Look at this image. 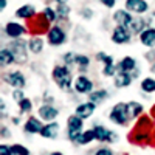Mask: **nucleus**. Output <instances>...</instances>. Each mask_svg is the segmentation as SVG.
Segmentation results:
<instances>
[{
    "instance_id": "nucleus-1",
    "label": "nucleus",
    "mask_w": 155,
    "mask_h": 155,
    "mask_svg": "<svg viewBox=\"0 0 155 155\" xmlns=\"http://www.w3.org/2000/svg\"><path fill=\"white\" fill-rule=\"evenodd\" d=\"M53 81L62 88L70 90L71 87V73L67 65H56L53 68Z\"/></svg>"
},
{
    "instance_id": "nucleus-2",
    "label": "nucleus",
    "mask_w": 155,
    "mask_h": 155,
    "mask_svg": "<svg viewBox=\"0 0 155 155\" xmlns=\"http://www.w3.org/2000/svg\"><path fill=\"white\" fill-rule=\"evenodd\" d=\"M8 48L11 50V53L14 54L16 62H19V64L27 62V59H28V54H27V44H25L22 39H14V41L8 45Z\"/></svg>"
},
{
    "instance_id": "nucleus-3",
    "label": "nucleus",
    "mask_w": 155,
    "mask_h": 155,
    "mask_svg": "<svg viewBox=\"0 0 155 155\" xmlns=\"http://www.w3.org/2000/svg\"><path fill=\"white\" fill-rule=\"evenodd\" d=\"M110 120L116 124H121L124 126L129 120V113H127V104H124V102H118L116 106H113L112 112H110Z\"/></svg>"
},
{
    "instance_id": "nucleus-4",
    "label": "nucleus",
    "mask_w": 155,
    "mask_h": 155,
    "mask_svg": "<svg viewBox=\"0 0 155 155\" xmlns=\"http://www.w3.org/2000/svg\"><path fill=\"white\" fill-rule=\"evenodd\" d=\"M82 118L81 116H78V115H73L68 118V138L71 141H78V138L81 137L82 134Z\"/></svg>"
},
{
    "instance_id": "nucleus-5",
    "label": "nucleus",
    "mask_w": 155,
    "mask_h": 155,
    "mask_svg": "<svg viewBox=\"0 0 155 155\" xmlns=\"http://www.w3.org/2000/svg\"><path fill=\"white\" fill-rule=\"evenodd\" d=\"M47 37H48L50 45H54V47H59V45H62L64 42L67 41V34L61 27H53L48 31Z\"/></svg>"
},
{
    "instance_id": "nucleus-6",
    "label": "nucleus",
    "mask_w": 155,
    "mask_h": 155,
    "mask_svg": "<svg viewBox=\"0 0 155 155\" xmlns=\"http://www.w3.org/2000/svg\"><path fill=\"white\" fill-rule=\"evenodd\" d=\"M130 34L132 33L129 31L127 27H121V25H118V27L113 30V33H112V42L118 44V45L127 44L129 41H130Z\"/></svg>"
},
{
    "instance_id": "nucleus-7",
    "label": "nucleus",
    "mask_w": 155,
    "mask_h": 155,
    "mask_svg": "<svg viewBox=\"0 0 155 155\" xmlns=\"http://www.w3.org/2000/svg\"><path fill=\"white\" fill-rule=\"evenodd\" d=\"M3 81L6 84H9L11 87H16V88H23L25 87V76L20 71H9L3 76Z\"/></svg>"
},
{
    "instance_id": "nucleus-8",
    "label": "nucleus",
    "mask_w": 155,
    "mask_h": 155,
    "mask_svg": "<svg viewBox=\"0 0 155 155\" xmlns=\"http://www.w3.org/2000/svg\"><path fill=\"white\" fill-rule=\"evenodd\" d=\"M74 90L78 93H92V90H93V82L88 79L87 76L81 74V76H78L76 78V81H74Z\"/></svg>"
},
{
    "instance_id": "nucleus-9",
    "label": "nucleus",
    "mask_w": 155,
    "mask_h": 155,
    "mask_svg": "<svg viewBox=\"0 0 155 155\" xmlns=\"http://www.w3.org/2000/svg\"><path fill=\"white\" fill-rule=\"evenodd\" d=\"M126 9L135 14H143L149 9V5L146 0H126Z\"/></svg>"
},
{
    "instance_id": "nucleus-10",
    "label": "nucleus",
    "mask_w": 155,
    "mask_h": 155,
    "mask_svg": "<svg viewBox=\"0 0 155 155\" xmlns=\"http://www.w3.org/2000/svg\"><path fill=\"white\" fill-rule=\"evenodd\" d=\"M25 31H27L25 27L22 23H19V22H8L5 25V34L8 37H11V39H19Z\"/></svg>"
},
{
    "instance_id": "nucleus-11",
    "label": "nucleus",
    "mask_w": 155,
    "mask_h": 155,
    "mask_svg": "<svg viewBox=\"0 0 155 155\" xmlns=\"http://www.w3.org/2000/svg\"><path fill=\"white\" fill-rule=\"evenodd\" d=\"M113 20L118 25H121V27H129L130 22L134 20V17L130 16V12L127 9H118L113 12Z\"/></svg>"
},
{
    "instance_id": "nucleus-12",
    "label": "nucleus",
    "mask_w": 155,
    "mask_h": 155,
    "mask_svg": "<svg viewBox=\"0 0 155 155\" xmlns=\"http://www.w3.org/2000/svg\"><path fill=\"white\" fill-rule=\"evenodd\" d=\"M95 109H96V104H95V102H92V101H88V102H84V104H79V106H78L74 115L81 116V118L84 120V118L92 116V113L95 112Z\"/></svg>"
},
{
    "instance_id": "nucleus-13",
    "label": "nucleus",
    "mask_w": 155,
    "mask_h": 155,
    "mask_svg": "<svg viewBox=\"0 0 155 155\" xmlns=\"http://www.w3.org/2000/svg\"><path fill=\"white\" fill-rule=\"evenodd\" d=\"M93 130H95V137L98 141H115L116 140V135L102 126H95Z\"/></svg>"
},
{
    "instance_id": "nucleus-14",
    "label": "nucleus",
    "mask_w": 155,
    "mask_h": 155,
    "mask_svg": "<svg viewBox=\"0 0 155 155\" xmlns=\"http://www.w3.org/2000/svg\"><path fill=\"white\" fill-rule=\"evenodd\" d=\"M134 79V76H130V73H127V71H118L115 74V85L118 87V88H124V87H129L130 85Z\"/></svg>"
},
{
    "instance_id": "nucleus-15",
    "label": "nucleus",
    "mask_w": 155,
    "mask_h": 155,
    "mask_svg": "<svg viewBox=\"0 0 155 155\" xmlns=\"http://www.w3.org/2000/svg\"><path fill=\"white\" fill-rule=\"evenodd\" d=\"M58 109H54L53 106H50V104H45L42 106L41 109H39V116H41L42 120L45 121H51V120H54L56 116H58Z\"/></svg>"
},
{
    "instance_id": "nucleus-16",
    "label": "nucleus",
    "mask_w": 155,
    "mask_h": 155,
    "mask_svg": "<svg viewBox=\"0 0 155 155\" xmlns=\"http://www.w3.org/2000/svg\"><path fill=\"white\" fill-rule=\"evenodd\" d=\"M140 42L146 45V47H152L155 45V30L152 28H146L140 33Z\"/></svg>"
},
{
    "instance_id": "nucleus-17",
    "label": "nucleus",
    "mask_w": 155,
    "mask_h": 155,
    "mask_svg": "<svg viewBox=\"0 0 155 155\" xmlns=\"http://www.w3.org/2000/svg\"><path fill=\"white\" fill-rule=\"evenodd\" d=\"M16 17L17 19H33L36 17V9L33 5H23L16 9Z\"/></svg>"
},
{
    "instance_id": "nucleus-18",
    "label": "nucleus",
    "mask_w": 155,
    "mask_h": 155,
    "mask_svg": "<svg viewBox=\"0 0 155 155\" xmlns=\"http://www.w3.org/2000/svg\"><path fill=\"white\" fill-rule=\"evenodd\" d=\"M137 70V61L130 56H126L118 65V71H127V73H134Z\"/></svg>"
},
{
    "instance_id": "nucleus-19",
    "label": "nucleus",
    "mask_w": 155,
    "mask_h": 155,
    "mask_svg": "<svg viewBox=\"0 0 155 155\" xmlns=\"http://www.w3.org/2000/svg\"><path fill=\"white\" fill-rule=\"evenodd\" d=\"M42 129H44V126L41 124V121L37 118H33V116L28 118L27 124H25V132H28V134H41Z\"/></svg>"
},
{
    "instance_id": "nucleus-20",
    "label": "nucleus",
    "mask_w": 155,
    "mask_h": 155,
    "mask_svg": "<svg viewBox=\"0 0 155 155\" xmlns=\"http://www.w3.org/2000/svg\"><path fill=\"white\" fill-rule=\"evenodd\" d=\"M14 62H16V58L11 53V50L8 47L2 48V51H0V64H2V67L11 65V64H14Z\"/></svg>"
},
{
    "instance_id": "nucleus-21",
    "label": "nucleus",
    "mask_w": 155,
    "mask_h": 155,
    "mask_svg": "<svg viewBox=\"0 0 155 155\" xmlns=\"http://www.w3.org/2000/svg\"><path fill=\"white\" fill-rule=\"evenodd\" d=\"M58 132H59V126H58L56 123H50V124L44 126L41 135H42L44 138H50V140H51V138H56V137H58Z\"/></svg>"
},
{
    "instance_id": "nucleus-22",
    "label": "nucleus",
    "mask_w": 155,
    "mask_h": 155,
    "mask_svg": "<svg viewBox=\"0 0 155 155\" xmlns=\"http://www.w3.org/2000/svg\"><path fill=\"white\" fill-rule=\"evenodd\" d=\"M44 50V41L41 37H31L28 42V51H31L33 54H39Z\"/></svg>"
},
{
    "instance_id": "nucleus-23",
    "label": "nucleus",
    "mask_w": 155,
    "mask_h": 155,
    "mask_svg": "<svg viewBox=\"0 0 155 155\" xmlns=\"http://www.w3.org/2000/svg\"><path fill=\"white\" fill-rule=\"evenodd\" d=\"M127 113H129V118L134 120L138 115L143 113V106H141L140 102H135V101L127 102Z\"/></svg>"
},
{
    "instance_id": "nucleus-24",
    "label": "nucleus",
    "mask_w": 155,
    "mask_h": 155,
    "mask_svg": "<svg viewBox=\"0 0 155 155\" xmlns=\"http://www.w3.org/2000/svg\"><path fill=\"white\" fill-rule=\"evenodd\" d=\"M141 90L146 92V93L155 92V79L153 78H146V79L141 81Z\"/></svg>"
},
{
    "instance_id": "nucleus-25",
    "label": "nucleus",
    "mask_w": 155,
    "mask_h": 155,
    "mask_svg": "<svg viewBox=\"0 0 155 155\" xmlns=\"http://www.w3.org/2000/svg\"><path fill=\"white\" fill-rule=\"evenodd\" d=\"M144 23H146V20H141V19H134L127 28L130 30V33H141V31H143V28H144Z\"/></svg>"
},
{
    "instance_id": "nucleus-26",
    "label": "nucleus",
    "mask_w": 155,
    "mask_h": 155,
    "mask_svg": "<svg viewBox=\"0 0 155 155\" xmlns=\"http://www.w3.org/2000/svg\"><path fill=\"white\" fill-rule=\"evenodd\" d=\"M107 96H109L107 90H95V92L90 93V101L96 104V102H101L102 99H106Z\"/></svg>"
},
{
    "instance_id": "nucleus-27",
    "label": "nucleus",
    "mask_w": 155,
    "mask_h": 155,
    "mask_svg": "<svg viewBox=\"0 0 155 155\" xmlns=\"http://www.w3.org/2000/svg\"><path fill=\"white\" fill-rule=\"evenodd\" d=\"M92 140H96L93 129H92V130H87V132H82L81 137L78 138V143H79V144H87V143H90Z\"/></svg>"
},
{
    "instance_id": "nucleus-28",
    "label": "nucleus",
    "mask_w": 155,
    "mask_h": 155,
    "mask_svg": "<svg viewBox=\"0 0 155 155\" xmlns=\"http://www.w3.org/2000/svg\"><path fill=\"white\" fill-rule=\"evenodd\" d=\"M56 12H58V19H67L70 14V6L67 3H58Z\"/></svg>"
},
{
    "instance_id": "nucleus-29",
    "label": "nucleus",
    "mask_w": 155,
    "mask_h": 155,
    "mask_svg": "<svg viewBox=\"0 0 155 155\" xmlns=\"http://www.w3.org/2000/svg\"><path fill=\"white\" fill-rule=\"evenodd\" d=\"M42 14H44V17L51 23V22H54L56 19H58V12H56V9H53V8H45L44 11H42Z\"/></svg>"
},
{
    "instance_id": "nucleus-30",
    "label": "nucleus",
    "mask_w": 155,
    "mask_h": 155,
    "mask_svg": "<svg viewBox=\"0 0 155 155\" xmlns=\"http://www.w3.org/2000/svg\"><path fill=\"white\" fill-rule=\"evenodd\" d=\"M76 64L79 65V68L85 70L90 65V59L87 56H84V54H76Z\"/></svg>"
},
{
    "instance_id": "nucleus-31",
    "label": "nucleus",
    "mask_w": 155,
    "mask_h": 155,
    "mask_svg": "<svg viewBox=\"0 0 155 155\" xmlns=\"http://www.w3.org/2000/svg\"><path fill=\"white\" fill-rule=\"evenodd\" d=\"M11 149L14 155H30V150L22 144H14V146H11Z\"/></svg>"
},
{
    "instance_id": "nucleus-32",
    "label": "nucleus",
    "mask_w": 155,
    "mask_h": 155,
    "mask_svg": "<svg viewBox=\"0 0 155 155\" xmlns=\"http://www.w3.org/2000/svg\"><path fill=\"white\" fill-rule=\"evenodd\" d=\"M19 107H20V112H22V113H27V112H30V110H31L33 104H31V101H30V99L25 98L23 101H20V102H19Z\"/></svg>"
},
{
    "instance_id": "nucleus-33",
    "label": "nucleus",
    "mask_w": 155,
    "mask_h": 155,
    "mask_svg": "<svg viewBox=\"0 0 155 155\" xmlns=\"http://www.w3.org/2000/svg\"><path fill=\"white\" fill-rule=\"evenodd\" d=\"M96 59L98 61H101L104 65H109V64H113V58L112 56H109V54H106V53H98L96 54Z\"/></svg>"
},
{
    "instance_id": "nucleus-34",
    "label": "nucleus",
    "mask_w": 155,
    "mask_h": 155,
    "mask_svg": "<svg viewBox=\"0 0 155 155\" xmlns=\"http://www.w3.org/2000/svg\"><path fill=\"white\" fill-rule=\"evenodd\" d=\"M102 74H104V76H115V74H116V67H115V64H109V65H104Z\"/></svg>"
},
{
    "instance_id": "nucleus-35",
    "label": "nucleus",
    "mask_w": 155,
    "mask_h": 155,
    "mask_svg": "<svg viewBox=\"0 0 155 155\" xmlns=\"http://www.w3.org/2000/svg\"><path fill=\"white\" fill-rule=\"evenodd\" d=\"M12 98H14V101H17V102L23 101V99H25V95H23V92H22V88H16L14 92H12Z\"/></svg>"
},
{
    "instance_id": "nucleus-36",
    "label": "nucleus",
    "mask_w": 155,
    "mask_h": 155,
    "mask_svg": "<svg viewBox=\"0 0 155 155\" xmlns=\"http://www.w3.org/2000/svg\"><path fill=\"white\" fill-rule=\"evenodd\" d=\"M64 62H65L67 65H71V64H74V62H76V54H73V53H65V54H64Z\"/></svg>"
},
{
    "instance_id": "nucleus-37",
    "label": "nucleus",
    "mask_w": 155,
    "mask_h": 155,
    "mask_svg": "<svg viewBox=\"0 0 155 155\" xmlns=\"http://www.w3.org/2000/svg\"><path fill=\"white\" fill-rule=\"evenodd\" d=\"M146 23H147V27H149V28L155 30V12H150V14L147 16V19H146Z\"/></svg>"
},
{
    "instance_id": "nucleus-38",
    "label": "nucleus",
    "mask_w": 155,
    "mask_h": 155,
    "mask_svg": "<svg viewBox=\"0 0 155 155\" xmlns=\"http://www.w3.org/2000/svg\"><path fill=\"white\" fill-rule=\"evenodd\" d=\"M0 155H14V153H12V149L11 147L2 144V146H0Z\"/></svg>"
},
{
    "instance_id": "nucleus-39",
    "label": "nucleus",
    "mask_w": 155,
    "mask_h": 155,
    "mask_svg": "<svg viewBox=\"0 0 155 155\" xmlns=\"http://www.w3.org/2000/svg\"><path fill=\"white\" fill-rule=\"evenodd\" d=\"M101 3L104 6H107V8H113L115 3H116V0H101Z\"/></svg>"
},
{
    "instance_id": "nucleus-40",
    "label": "nucleus",
    "mask_w": 155,
    "mask_h": 155,
    "mask_svg": "<svg viewBox=\"0 0 155 155\" xmlns=\"http://www.w3.org/2000/svg\"><path fill=\"white\" fill-rule=\"evenodd\" d=\"M95 155H113V152H112L110 149H106V147H104V149H99Z\"/></svg>"
},
{
    "instance_id": "nucleus-41",
    "label": "nucleus",
    "mask_w": 155,
    "mask_h": 155,
    "mask_svg": "<svg viewBox=\"0 0 155 155\" xmlns=\"http://www.w3.org/2000/svg\"><path fill=\"white\" fill-rule=\"evenodd\" d=\"M82 16H84L85 19H90V17H92V11H90V9H87V8H85V9L82 11Z\"/></svg>"
},
{
    "instance_id": "nucleus-42",
    "label": "nucleus",
    "mask_w": 155,
    "mask_h": 155,
    "mask_svg": "<svg viewBox=\"0 0 155 155\" xmlns=\"http://www.w3.org/2000/svg\"><path fill=\"white\" fill-rule=\"evenodd\" d=\"M2 137L3 138H9V130H8V129L2 127Z\"/></svg>"
},
{
    "instance_id": "nucleus-43",
    "label": "nucleus",
    "mask_w": 155,
    "mask_h": 155,
    "mask_svg": "<svg viewBox=\"0 0 155 155\" xmlns=\"http://www.w3.org/2000/svg\"><path fill=\"white\" fill-rule=\"evenodd\" d=\"M6 5H8V2H6V0H0V9H5L6 8Z\"/></svg>"
},
{
    "instance_id": "nucleus-44",
    "label": "nucleus",
    "mask_w": 155,
    "mask_h": 155,
    "mask_svg": "<svg viewBox=\"0 0 155 155\" xmlns=\"http://www.w3.org/2000/svg\"><path fill=\"white\" fill-rule=\"evenodd\" d=\"M51 155H62V153H61V152H53Z\"/></svg>"
},
{
    "instance_id": "nucleus-45",
    "label": "nucleus",
    "mask_w": 155,
    "mask_h": 155,
    "mask_svg": "<svg viewBox=\"0 0 155 155\" xmlns=\"http://www.w3.org/2000/svg\"><path fill=\"white\" fill-rule=\"evenodd\" d=\"M152 71H155V64H153V65H152Z\"/></svg>"
},
{
    "instance_id": "nucleus-46",
    "label": "nucleus",
    "mask_w": 155,
    "mask_h": 155,
    "mask_svg": "<svg viewBox=\"0 0 155 155\" xmlns=\"http://www.w3.org/2000/svg\"><path fill=\"white\" fill-rule=\"evenodd\" d=\"M152 112H153V115H155V106H153V109H152Z\"/></svg>"
}]
</instances>
